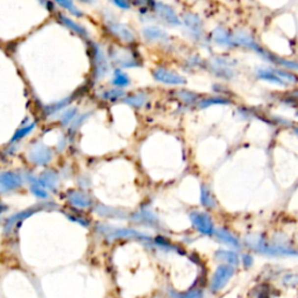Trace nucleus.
I'll return each mask as SVG.
<instances>
[{
  "label": "nucleus",
  "instance_id": "nucleus-1",
  "mask_svg": "<svg viewBox=\"0 0 298 298\" xmlns=\"http://www.w3.org/2000/svg\"><path fill=\"white\" fill-rule=\"evenodd\" d=\"M190 219L191 221H192L194 227L202 234L211 235L213 232H215V226H213L212 219L210 218L206 213L193 211L190 213Z\"/></svg>",
  "mask_w": 298,
  "mask_h": 298
},
{
  "label": "nucleus",
  "instance_id": "nucleus-2",
  "mask_svg": "<svg viewBox=\"0 0 298 298\" xmlns=\"http://www.w3.org/2000/svg\"><path fill=\"white\" fill-rule=\"evenodd\" d=\"M234 269L232 266H227V265H222L219 266L218 269L215 272V276H213L212 280V288L215 290L221 289L224 285L227 283L228 280L232 277L233 275Z\"/></svg>",
  "mask_w": 298,
  "mask_h": 298
},
{
  "label": "nucleus",
  "instance_id": "nucleus-3",
  "mask_svg": "<svg viewBox=\"0 0 298 298\" xmlns=\"http://www.w3.org/2000/svg\"><path fill=\"white\" fill-rule=\"evenodd\" d=\"M154 77H155L156 81L164 84H169V85H180V84L186 83V80L180 76V75L163 68L156 69V70L154 71Z\"/></svg>",
  "mask_w": 298,
  "mask_h": 298
},
{
  "label": "nucleus",
  "instance_id": "nucleus-4",
  "mask_svg": "<svg viewBox=\"0 0 298 298\" xmlns=\"http://www.w3.org/2000/svg\"><path fill=\"white\" fill-rule=\"evenodd\" d=\"M21 178L18 174L12 171L0 172V190L8 191L20 187Z\"/></svg>",
  "mask_w": 298,
  "mask_h": 298
},
{
  "label": "nucleus",
  "instance_id": "nucleus-5",
  "mask_svg": "<svg viewBox=\"0 0 298 298\" xmlns=\"http://www.w3.org/2000/svg\"><path fill=\"white\" fill-rule=\"evenodd\" d=\"M29 158L36 164L45 165L52 160V152L43 145H37L30 150Z\"/></svg>",
  "mask_w": 298,
  "mask_h": 298
},
{
  "label": "nucleus",
  "instance_id": "nucleus-6",
  "mask_svg": "<svg viewBox=\"0 0 298 298\" xmlns=\"http://www.w3.org/2000/svg\"><path fill=\"white\" fill-rule=\"evenodd\" d=\"M233 41H234V43H237V45H243L244 47H248V48L255 50V52L260 53V54H261V53L263 54L262 49L260 48V47L258 46V43L253 40V37L250 36L248 33L243 32V30L237 32L233 35Z\"/></svg>",
  "mask_w": 298,
  "mask_h": 298
},
{
  "label": "nucleus",
  "instance_id": "nucleus-7",
  "mask_svg": "<svg viewBox=\"0 0 298 298\" xmlns=\"http://www.w3.org/2000/svg\"><path fill=\"white\" fill-rule=\"evenodd\" d=\"M212 35H213V40H215L218 45L225 46V47H231L234 45L233 36H232L231 34L225 29V28H222V27L216 28V29L213 30Z\"/></svg>",
  "mask_w": 298,
  "mask_h": 298
},
{
  "label": "nucleus",
  "instance_id": "nucleus-8",
  "mask_svg": "<svg viewBox=\"0 0 298 298\" xmlns=\"http://www.w3.org/2000/svg\"><path fill=\"white\" fill-rule=\"evenodd\" d=\"M156 5V9H158V12L160 13V15L164 19L165 21H168L169 24L172 25H180L181 21L178 17L176 15V13L174 12V9L171 7H169V6L164 5V4H155Z\"/></svg>",
  "mask_w": 298,
  "mask_h": 298
},
{
  "label": "nucleus",
  "instance_id": "nucleus-9",
  "mask_svg": "<svg viewBox=\"0 0 298 298\" xmlns=\"http://www.w3.org/2000/svg\"><path fill=\"white\" fill-rule=\"evenodd\" d=\"M69 200L78 208H87L91 204L90 197L81 191H69Z\"/></svg>",
  "mask_w": 298,
  "mask_h": 298
},
{
  "label": "nucleus",
  "instance_id": "nucleus-10",
  "mask_svg": "<svg viewBox=\"0 0 298 298\" xmlns=\"http://www.w3.org/2000/svg\"><path fill=\"white\" fill-rule=\"evenodd\" d=\"M184 23H186V26L189 28L191 32L196 34V35L202 33V20L196 14L188 13L184 15Z\"/></svg>",
  "mask_w": 298,
  "mask_h": 298
},
{
  "label": "nucleus",
  "instance_id": "nucleus-11",
  "mask_svg": "<svg viewBox=\"0 0 298 298\" xmlns=\"http://www.w3.org/2000/svg\"><path fill=\"white\" fill-rule=\"evenodd\" d=\"M57 181H58L57 174L53 170H47L43 172V174H41V177L39 180V182L41 183V187L50 188V189H52V188L54 189L56 183H57Z\"/></svg>",
  "mask_w": 298,
  "mask_h": 298
},
{
  "label": "nucleus",
  "instance_id": "nucleus-12",
  "mask_svg": "<svg viewBox=\"0 0 298 298\" xmlns=\"http://www.w3.org/2000/svg\"><path fill=\"white\" fill-rule=\"evenodd\" d=\"M216 235L220 239L221 241H224L225 244H230L232 247H235V248H238V247L240 246L239 241H238L237 238L234 237L233 234L231 233V232L224 230V228H219V230L216 231Z\"/></svg>",
  "mask_w": 298,
  "mask_h": 298
},
{
  "label": "nucleus",
  "instance_id": "nucleus-13",
  "mask_svg": "<svg viewBox=\"0 0 298 298\" xmlns=\"http://www.w3.org/2000/svg\"><path fill=\"white\" fill-rule=\"evenodd\" d=\"M202 196H200V200H202V204L205 208L208 209H215L217 206V202H216L215 196L211 192V190L209 189L206 186L202 187Z\"/></svg>",
  "mask_w": 298,
  "mask_h": 298
},
{
  "label": "nucleus",
  "instance_id": "nucleus-14",
  "mask_svg": "<svg viewBox=\"0 0 298 298\" xmlns=\"http://www.w3.org/2000/svg\"><path fill=\"white\" fill-rule=\"evenodd\" d=\"M111 29L114 32L115 35L119 36L122 40H125V41H133L134 40L133 33H132L127 27L122 26V25H120V24L111 25Z\"/></svg>",
  "mask_w": 298,
  "mask_h": 298
},
{
  "label": "nucleus",
  "instance_id": "nucleus-15",
  "mask_svg": "<svg viewBox=\"0 0 298 298\" xmlns=\"http://www.w3.org/2000/svg\"><path fill=\"white\" fill-rule=\"evenodd\" d=\"M258 77L263 81H271L272 84H277V85H284L285 83V81H282L281 78L275 74V71L265 70V69H261V70L258 71Z\"/></svg>",
  "mask_w": 298,
  "mask_h": 298
},
{
  "label": "nucleus",
  "instance_id": "nucleus-16",
  "mask_svg": "<svg viewBox=\"0 0 298 298\" xmlns=\"http://www.w3.org/2000/svg\"><path fill=\"white\" fill-rule=\"evenodd\" d=\"M143 35H145L148 40H159V39H164L165 33L162 29H160L158 27H148L143 30Z\"/></svg>",
  "mask_w": 298,
  "mask_h": 298
},
{
  "label": "nucleus",
  "instance_id": "nucleus-17",
  "mask_svg": "<svg viewBox=\"0 0 298 298\" xmlns=\"http://www.w3.org/2000/svg\"><path fill=\"white\" fill-rule=\"evenodd\" d=\"M217 256L220 260H224V261L228 262L230 265H238L239 263V258L238 255L233 252H230V250H219L217 253Z\"/></svg>",
  "mask_w": 298,
  "mask_h": 298
},
{
  "label": "nucleus",
  "instance_id": "nucleus-18",
  "mask_svg": "<svg viewBox=\"0 0 298 298\" xmlns=\"http://www.w3.org/2000/svg\"><path fill=\"white\" fill-rule=\"evenodd\" d=\"M113 84H114L115 86L122 87V86H127L128 84H130V78L126 74L121 73V71L117 70L114 73V77H113Z\"/></svg>",
  "mask_w": 298,
  "mask_h": 298
},
{
  "label": "nucleus",
  "instance_id": "nucleus-19",
  "mask_svg": "<svg viewBox=\"0 0 298 298\" xmlns=\"http://www.w3.org/2000/svg\"><path fill=\"white\" fill-rule=\"evenodd\" d=\"M146 100H147V97L145 95H143V93H137V95H132V96H128L127 98H125V102H126L127 104L136 106V108H139V106L145 104Z\"/></svg>",
  "mask_w": 298,
  "mask_h": 298
},
{
  "label": "nucleus",
  "instance_id": "nucleus-20",
  "mask_svg": "<svg viewBox=\"0 0 298 298\" xmlns=\"http://www.w3.org/2000/svg\"><path fill=\"white\" fill-rule=\"evenodd\" d=\"M59 18L62 19V21L67 25L68 27H70L71 29H74L75 32H77L78 34H81V35H86L85 29H84L83 27L80 26V25H77L76 23H74L73 20H70V19H68L67 17H64V15H59Z\"/></svg>",
  "mask_w": 298,
  "mask_h": 298
},
{
  "label": "nucleus",
  "instance_id": "nucleus-21",
  "mask_svg": "<svg viewBox=\"0 0 298 298\" xmlns=\"http://www.w3.org/2000/svg\"><path fill=\"white\" fill-rule=\"evenodd\" d=\"M34 126H35V125L33 124V125H29V126L24 127V128H21V130H19L17 133L14 134V136L12 137V142H14V141H18L19 139H23V137L26 136L27 134H29L30 131L34 130Z\"/></svg>",
  "mask_w": 298,
  "mask_h": 298
},
{
  "label": "nucleus",
  "instance_id": "nucleus-22",
  "mask_svg": "<svg viewBox=\"0 0 298 298\" xmlns=\"http://www.w3.org/2000/svg\"><path fill=\"white\" fill-rule=\"evenodd\" d=\"M269 59H272V61H277L281 65H284L285 68L289 69H295V70H298V63L296 62H291V61H287V59H282V58H277V57H272L271 56Z\"/></svg>",
  "mask_w": 298,
  "mask_h": 298
},
{
  "label": "nucleus",
  "instance_id": "nucleus-23",
  "mask_svg": "<svg viewBox=\"0 0 298 298\" xmlns=\"http://www.w3.org/2000/svg\"><path fill=\"white\" fill-rule=\"evenodd\" d=\"M275 74L277 75L278 77L281 78L282 81H290V83H295V81H297V78L294 76V75H291L289 73H285V71H282V70H275Z\"/></svg>",
  "mask_w": 298,
  "mask_h": 298
},
{
  "label": "nucleus",
  "instance_id": "nucleus-24",
  "mask_svg": "<svg viewBox=\"0 0 298 298\" xmlns=\"http://www.w3.org/2000/svg\"><path fill=\"white\" fill-rule=\"evenodd\" d=\"M30 190H32V192L35 194V196L40 197V198H47V197H48V193L46 192L43 187L37 186V184H33V186L30 187Z\"/></svg>",
  "mask_w": 298,
  "mask_h": 298
},
{
  "label": "nucleus",
  "instance_id": "nucleus-25",
  "mask_svg": "<svg viewBox=\"0 0 298 298\" xmlns=\"http://www.w3.org/2000/svg\"><path fill=\"white\" fill-rule=\"evenodd\" d=\"M213 104H228V103L227 100L222 98H212V99L204 100V102H202V104H200V106H202V108H208V106Z\"/></svg>",
  "mask_w": 298,
  "mask_h": 298
},
{
  "label": "nucleus",
  "instance_id": "nucleus-26",
  "mask_svg": "<svg viewBox=\"0 0 298 298\" xmlns=\"http://www.w3.org/2000/svg\"><path fill=\"white\" fill-rule=\"evenodd\" d=\"M58 4L61 5V6H64V7H67L69 9V11H70L71 13L75 14V15H81V12L77 11V8L75 7V5H74L73 1H59Z\"/></svg>",
  "mask_w": 298,
  "mask_h": 298
},
{
  "label": "nucleus",
  "instance_id": "nucleus-27",
  "mask_svg": "<svg viewBox=\"0 0 298 298\" xmlns=\"http://www.w3.org/2000/svg\"><path fill=\"white\" fill-rule=\"evenodd\" d=\"M122 91H119V90H112V91H108V92H106V95H104V98L105 99H118L119 97L122 96Z\"/></svg>",
  "mask_w": 298,
  "mask_h": 298
},
{
  "label": "nucleus",
  "instance_id": "nucleus-28",
  "mask_svg": "<svg viewBox=\"0 0 298 298\" xmlns=\"http://www.w3.org/2000/svg\"><path fill=\"white\" fill-rule=\"evenodd\" d=\"M75 113H76V109H71V111H68L65 112L63 115H62V119H63V124H68L69 121L73 119V117L75 115Z\"/></svg>",
  "mask_w": 298,
  "mask_h": 298
},
{
  "label": "nucleus",
  "instance_id": "nucleus-29",
  "mask_svg": "<svg viewBox=\"0 0 298 298\" xmlns=\"http://www.w3.org/2000/svg\"><path fill=\"white\" fill-rule=\"evenodd\" d=\"M181 93H183V99L188 103H190L191 100L196 99V96L192 95V93H190V92H181Z\"/></svg>",
  "mask_w": 298,
  "mask_h": 298
},
{
  "label": "nucleus",
  "instance_id": "nucleus-30",
  "mask_svg": "<svg viewBox=\"0 0 298 298\" xmlns=\"http://www.w3.org/2000/svg\"><path fill=\"white\" fill-rule=\"evenodd\" d=\"M114 4L121 8H130V4L128 2H121V1H114Z\"/></svg>",
  "mask_w": 298,
  "mask_h": 298
},
{
  "label": "nucleus",
  "instance_id": "nucleus-31",
  "mask_svg": "<svg viewBox=\"0 0 298 298\" xmlns=\"http://www.w3.org/2000/svg\"><path fill=\"white\" fill-rule=\"evenodd\" d=\"M1 210H4V208H2V206L0 205V211H1Z\"/></svg>",
  "mask_w": 298,
  "mask_h": 298
},
{
  "label": "nucleus",
  "instance_id": "nucleus-32",
  "mask_svg": "<svg viewBox=\"0 0 298 298\" xmlns=\"http://www.w3.org/2000/svg\"><path fill=\"white\" fill-rule=\"evenodd\" d=\"M295 131H296V134H298V128H296V130H295Z\"/></svg>",
  "mask_w": 298,
  "mask_h": 298
},
{
  "label": "nucleus",
  "instance_id": "nucleus-33",
  "mask_svg": "<svg viewBox=\"0 0 298 298\" xmlns=\"http://www.w3.org/2000/svg\"><path fill=\"white\" fill-rule=\"evenodd\" d=\"M297 117H298V112H297Z\"/></svg>",
  "mask_w": 298,
  "mask_h": 298
}]
</instances>
